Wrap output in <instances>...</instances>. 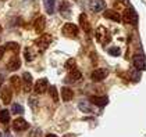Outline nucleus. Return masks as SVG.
<instances>
[{"instance_id": "15", "label": "nucleus", "mask_w": 146, "mask_h": 137, "mask_svg": "<svg viewBox=\"0 0 146 137\" xmlns=\"http://www.w3.org/2000/svg\"><path fill=\"white\" fill-rule=\"evenodd\" d=\"M11 98H13V93H11V89L4 87V90L2 91V101L4 104H10Z\"/></svg>"}, {"instance_id": "9", "label": "nucleus", "mask_w": 146, "mask_h": 137, "mask_svg": "<svg viewBox=\"0 0 146 137\" xmlns=\"http://www.w3.org/2000/svg\"><path fill=\"white\" fill-rule=\"evenodd\" d=\"M107 75H109L107 69H104V68H99V69H95L92 72L91 78H92V80H95V82H100V80H103Z\"/></svg>"}, {"instance_id": "6", "label": "nucleus", "mask_w": 146, "mask_h": 137, "mask_svg": "<svg viewBox=\"0 0 146 137\" xmlns=\"http://www.w3.org/2000/svg\"><path fill=\"white\" fill-rule=\"evenodd\" d=\"M50 42H52V36L50 35H43V36H40V38H38L36 46H38L39 50H46L49 47V44H50Z\"/></svg>"}, {"instance_id": "28", "label": "nucleus", "mask_w": 146, "mask_h": 137, "mask_svg": "<svg viewBox=\"0 0 146 137\" xmlns=\"http://www.w3.org/2000/svg\"><path fill=\"white\" fill-rule=\"evenodd\" d=\"M131 79H132V82H138L141 79V71H132Z\"/></svg>"}, {"instance_id": "10", "label": "nucleus", "mask_w": 146, "mask_h": 137, "mask_svg": "<svg viewBox=\"0 0 146 137\" xmlns=\"http://www.w3.org/2000/svg\"><path fill=\"white\" fill-rule=\"evenodd\" d=\"M45 26H46V18L43 17V15H40V17H38L35 19L34 22V29L38 32V33H40V32H43Z\"/></svg>"}, {"instance_id": "19", "label": "nucleus", "mask_w": 146, "mask_h": 137, "mask_svg": "<svg viewBox=\"0 0 146 137\" xmlns=\"http://www.w3.org/2000/svg\"><path fill=\"white\" fill-rule=\"evenodd\" d=\"M10 83H11V86H13V89L15 90V93H18L20 89H21V79H20L17 75H14V76L10 78Z\"/></svg>"}, {"instance_id": "23", "label": "nucleus", "mask_w": 146, "mask_h": 137, "mask_svg": "<svg viewBox=\"0 0 146 137\" xmlns=\"http://www.w3.org/2000/svg\"><path fill=\"white\" fill-rule=\"evenodd\" d=\"M6 49L10 50V51H15V53H17V51L20 50V44L18 43H14V42H9V43L6 44Z\"/></svg>"}, {"instance_id": "18", "label": "nucleus", "mask_w": 146, "mask_h": 137, "mask_svg": "<svg viewBox=\"0 0 146 137\" xmlns=\"http://www.w3.org/2000/svg\"><path fill=\"white\" fill-rule=\"evenodd\" d=\"M79 24H81V26H82V29L85 32H91V24H89V21H88V18H86V15H85V14L79 15Z\"/></svg>"}, {"instance_id": "25", "label": "nucleus", "mask_w": 146, "mask_h": 137, "mask_svg": "<svg viewBox=\"0 0 146 137\" xmlns=\"http://www.w3.org/2000/svg\"><path fill=\"white\" fill-rule=\"evenodd\" d=\"M66 69H67V71L75 69V60H74V58L67 60V62H66Z\"/></svg>"}, {"instance_id": "11", "label": "nucleus", "mask_w": 146, "mask_h": 137, "mask_svg": "<svg viewBox=\"0 0 146 137\" xmlns=\"http://www.w3.org/2000/svg\"><path fill=\"white\" fill-rule=\"evenodd\" d=\"M22 79H24V91L25 93H29L31 89H32V75L29 72H25L22 75Z\"/></svg>"}, {"instance_id": "4", "label": "nucleus", "mask_w": 146, "mask_h": 137, "mask_svg": "<svg viewBox=\"0 0 146 137\" xmlns=\"http://www.w3.org/2000/svg\"><path fill=\"white\" fill-rule=\"evenodd\" d=\"M104 7H106L104 0H91L89 2V10L92 13H100V11L104 10Z\"/></svg>"}, {"instance_id": "13", "label": "nucleus", "mask_w": 146, "mask_h": 137, "mask_svg": "<svg viewBox=\"0 0 146 137\" xmlns=\"http://www.w3.org/2000/svg\"><path fill=\"white\" fill-rule=\"evenodd\" d=\"M20 67H21V60L18 57H13L7 62V69L9 71H17V69H20Z\"/></svg>"}, {"instance_id": "17", "label": "nucleus", "mask_w": 146, "mask_h": 137, "mask_svg": "<svg viewBox=\"0 0 146 137\" xmlns=\"http://www.w3.org/2000/svg\"><path fill=\"white\" fill-rule=\"evenodd\" d=\"M74 97V93H72V90L70 87H67V86H64L61 89V98L64 100V101H70V100Z\"/></svg>"}, {"instance_id": "7", "label": "nucleus", "mask_w": 146, "mask_h": 137, "mask_svg": "<svg viewBox=\"0 0 146 137\" xmlns=\"http://www.w3.org/2000/svg\"><path fill=\"white\" fill-rule=\"evenodd\" d=\"M47 79H39L38 82L35 83V86H34V91L36 94H43V93H46V90H47Z\"/></svg>"}, {"instance_id": "26", "label": "nucleus", "mask_w": 146, "mask_h": 137, "mask_svg": "<svg viewBox=\"0 0 146 137\" xmlns=\"http://www.w3.org/2000/svg\"><path fill=\"white\" fill-rule=\"evenodd\" d=\"M50 96L56 103L59 101V94H57V89H56V86H50Z\"/></svg>"}, {"instance_id": "33", "label": "nucleus", "mask_w": 146, "mask_h": 137, "mask_svg": "<svg viewBox=\"0 0 146 137\" xmlns=\"http://www.w3.org/2000/svg\"><path fill=\"white\" fill-rule=\"evenodd\" d=\"M0 32H2V26H0Z\"/></svg>"}, {"instance_id": "29", "label": "nucleus", "mask_w": 146, "mask_h": 137, "mask_svg": "<svg viewBox=\"0 0 146 137\" xmlns=\"http://www.w3.org/2000/svg\"><path fill=\"white\" fill-rule=\"evenodd\" d=\"M25 58H27V61H32V60H34V55L31 54V49L25 50Z\"/></svg>"}, {"instance_id": "31", "label": "nucleus", "mask_w": 146, "mask_h": 137, "mask_svg": "<svg viewBox=\"0 0 146 137\" xmlns=\"http://www.w3.org/2000/svg\"><path fill=\"white\" fill-rule=\"evenodd\" d=\"M3 82H4V76L0 74V89H2V86H3Z\"/></svg>"}, {"instance_id": "30", "label": "nucleus", "mask_w": 146, "mask_h": 137, "mask_svg": "<svg viewBox=\"0 0 146 137\" xmlns=\"http://www.w3.org/2000/svg\"><path fill=\"white\" fill-rule=\"evenodd\" d=\"M4 51H6V47H0V60L3 58V54H4Z\"/></svg>"}, {"instance_id": "21", "label": "nucleus", "mask_w": 146, "mask_h": 137, "mask_svg": "<svg viewBox=\"0 0 146 137\" xmlns=\"http://www.w3.org/2000/svg\"><path fill=\"white\" fill-rule=\"evenodd\" d=\"M0 122L3 125H7L10 122V112L7 110H2L0 111Z\"/></svg>"}, {"instance_id": "24", "label": "nucleus", "mask_w": 146, "mask_h": 137, "mask_svg": "<svg viewBox=\"0 0 146 137\" xmlns=\"http://www.w3.org/2000/svg\"><path fill=\"white\" fill-rule=\"evenodd\" d=\"M78 108L82 112H86V114H89V112H92V108H91V105L89 104H86V103H79V105H78Z\"/></svg>"}, {"instance_id": "8", "label": "nucleus", "mask_w": 146, "mask_h": 137, "mask_svg": "<svg viewBox=\"0 0 146 137\" xmlns=\"http://www.w3.org/2000/svg\"><path fill=\"white\" fill-rule=\"evenodd\" d=\"M28 127H29V123L22 118H17L13 122V129L15 132H24V130H27Z\"/></svg>"}, {"instance_id": "32", "label": "nucleus", "mask_w": 146, "mask_h": 137, "mask_svg": "<svg viewBox=\"0 0 146 137\" xmlns=\"http://www.w3.org/2000/svg\"><path fill=\"white\" fill-rule=\"evenodd\" d=\"M46 137H57V136H56V134H47Z\"/></svg>"}, {"instance_id": "3", "label": "nucleus", "mask_w": 146, "mask_h": 137, "mask_svg": "<svg viewBox=\"0 0 146 137\" xmlns=\"http://www.w3.org/2000/svg\"><path fill=\"white\" fill-rule=\"evenodd\" d=\"M63 35L66 38H77L78 35V26L75 24H71V22H67L66 25L63 26Z\"/></svg>"}, {"instance_id": "22", "label": "nucleus", "mask_w": 146, "mask_h": 137, "mask_svg": "<svg viewBox=\"0 0 146 137\" xmlns=\"http://www.w3.org/2000/svg\"><path fill=\"white\" fill-rule=\"evenodd\" d=\"M11 112L15 115H22L24 114V107L20 105V104H13V107H11Z\"/></svg>"}, {"instance_id": "5", "label": "nucleus", "mask_w": 146, "mask_h": 137, "mask_svg": "<svg viewBox=\"0 0 146 137\" xmlns=\"http://www.w3.org/2000/svg\"><path fill=\"white\" fill-rule=\"evenodd\" d=\"M134 67L136 71H146V57L142 54H136L134 57Z\"/></svg>"}, {"instance_id": "20", "label": "nucleus", "mask_w": 146, "mask_h": 137, "mask_svg": "<svg viewBox=\"0 0 146 137\" xmlns=\"http://www.w3.org/2000/svg\"><path fill=\"white\" fill-rule=\"evenodd\" d=\"M45 3V9L49 14H53L54 13V6H56V0H43Z\"/></svg>"}, {"instance_id": "27", "label": "nucleus", "mask_w": 146, "mask_h": 137, "mask_svg": "<svg viewBox=\"0 0 146 137\" xmlns=\"http://www.w3.org/2000/svg\"><path fill=\"white\" fill-rule=\"evenodd\" d=\"M109 54H110V55H116V57H118V55L121 54V50L118 49V47H111V49H109Z\"/></svg>"}, {"instance_id": "12", "label": "nucleus", "mask_w": 146, "mask_h": 137, "mask_svg": "<svg viewBox=\"0 0 146 137\" xmlns=\"http://www.w3.org/2000/svg\"><path fill=\"white\" fill-rule=\"evenodd\" d=\"M91 103L95 104V105H97V107H100V108H103V107L107 105L109 98L107 97H96V96H92V97H91Z\"/></svg>"}, {"instance_id": "16", "label": "nucleus", "mask_w": 146, "mask_h": 137, "mask_svg": "<svg viewBox=\"0 0 146 137\" xmlns=\"http://www.w3.org/2000/svg\"><path fill=\"white\" fill-rule=\"evenodd\" d=\"M81 78H82V74H81V71H78V69L75 68V69L70 71L67 80H68V82H77V80H79Z\"/></svg>"}, {"instance_id": "2", "label": "nucleus", "mask_w": 146, "mask_h": 137, "mask_svg": "<svg viewBox=\"0 0 146 137\" xmlns=\"http://www.w3.org/2000/svg\"><path fill=\"white\" fill-rule=\"evenodd\" d=\"M124 22L131 24V25H136L138 24V14L132 7H128V9L124 11Z\"/></svg>"}, {"instance_id": "1", "label": "nucleus", "mask_w": 146, "mask_h": 137, "mask_svg": "<svg viewBox=\"0 0 146 137\" xmlns=\"http://www.w3.org/2000/svg\"><path fill=\"white\" fill-rule=\"evenodd\" d=\"M96 39L102 46H106V44L111 42V35L104 26H99L96 29Z\"/></svg>"}, {"instance_id": "14", "label": "nucleus", "mask_w": 146, "mask_h": 137, "mask_svg": "<svg viewBox=\"0 0 146 137\" xmlns=\"http://www.w3.org/2000/svg\"><path fill=\"white\" fill-rule=\"evenodd\" d=\"M104 18L107 19H111V21H116V22H120L121 21V15L114 10H106L104 11Z\"/></svg>"}]
</instances>
